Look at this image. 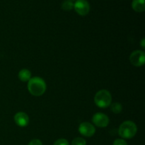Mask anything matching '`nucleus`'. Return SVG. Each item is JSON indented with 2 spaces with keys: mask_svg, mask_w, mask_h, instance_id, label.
Returning a JSON list of instances; mask_svg holds the SVG:
<instances>
[{
  "mask_svg": "<svg viewBox=\"0 0 145 145\" xmlns=\"http://www.w3.org/2000/svg\"><path fill=\"white\" fill-rule=\"evenodd\" d=\"M110 109L113 111V113H120L122 111V106L120 103H114L111 105V107Z\"/></svg>",
  "mask_w": 145,
  "mask_h": 145,
  "instance_id": "obj_12",
  "label": "nucleus"
},
{
  "mask_svg": "<svg viewBox=\"0 0 145 145\" xmlns=\"http://www.w3.org/2000/svg\"><path fill=\"white\" fill-rule=\"evenodd\" d=\"M14 121L17 125L20 127H25L29 123V118L26 113L18 112L14 116Z\"/></svg>",
  "mask_w": 145,
  "mask_h": 145,
  "instance_id": "obj_8",
  "label": "nucleus"
},
{
  "mask_svg": "<svg viewBox=\"0 0 145 145\" xmlns=\"http://www.w3.org/2000/svg\"><path fill=\"white\" fill-rule=\"evenodd\" d=\"M93 124L99 127H105L109 124V118L106 115L101 113H97L92 118Z\"/></svg>",
  "mask_w": 145,
  "mask_h": 145,
  "instance_id": "obj_6",
  "label": "nucleus"
},
{
  "mask_svg": "<svg viewBox=\"0 0 145 145\" xmlns=\"http://www.w3.org/2000/svg\"><path fill=\"white\" fill-rule=\"evenodd\" d=\"M112 96L110 92L105 89L98 91L95 95L94 102L96 106L101 108H107L111 104Z\"/></svg>",
  "mask_w": 145,
  "mask_h": 145,
  "instance_id": "obj_3",
  "label": "nucleus"
},
{
  "mask_svg": "<svg viewBox=\"0 0 145 145\" xmlns=\"http://www.w3.org/2000/svg\"><path fill=\"white\" fill-rule=\"evenodd\" d=\"M72 145H86V142L82 137H76L73 140Z\"/></svg>",
  "mask_w": 145,
  "mask_h": 145,
  "instance_id": "obj_13",
  "label": "nucleus"
},
{
  "mask_svg": "<svg viewBox=\"0 0 145 145\" xmlns=\"http://www.w3.org/2000/svg\"><path fill=\"white\" fill-rule=\"evenodd\" d=\"M18 78L22 82H28L31 78V72L28 69H24L18 73Z\"/></svg>",
  "mask_w": 145,
  "mask_h": 145,
  "instance_id": "obj_10",
  "label": "nucleus"
},
{
  "mask_svg": "<svg viewBox=\"0 0 145 145\" xmlns=\"http://www.w3.org/2000/svg\"><path fill=\"white\" fill-rule=\"evenodd\" d=\"M113 145H127V142L122 139H117L114 141Z\"/></svg>",
  "mask_w": 145,
  "mask_h": 145,
  "instance_id": "obj_15",
  "label": "nucleus"
},
{
  "mask_svg": "<svg viewBox=\"0 0 145 145\" xmlns=\"http://www.w3.org/2000/svg\"><path fill=\"white\" fill-rule=\"evenodd\" d=\"M69 1H74V0H69Z\"/></svg>",
  "mask_w": 145,
  "mask_h": 145,
  "instance_id": "obj_18",
  "label": "nucleus"
},
{
  "mask_svg": "<svg viewBox=\"0 0 145 145\" xmlns=\"http://www.w3.org/2000/svg\"><path fill=\"white\" fill-rule=\"evenodd\" d=\"M28 89L33 96H40L45 92L46 84L42 78L35 76L28 81Z\"/></svg>",
  "mask_w": 145,
  "mask_h": 145,
  "instance_id": "obj_1",
  "label": "nucleus"
},
{
  "mask_svg": "<svg viewBox=\"0 0 145 145\" xmlns=\"http://www.w3.org/2000/svg\"><path fill=\"white\" fill-rule=\"evenodd\" d=\"M74 8L76 12L81 16L87 15L90 11V5L86 0H76L74 4Z\"/></svg>",
  "mask_w": 145,
  "mask_h": 145,
  "instance_id": "obj_5",
  "label": "nucleus"
},
{
  "mask_svg": "<svg viewBox=\"0 0 145 145\" xmlns=\"http://www.w3.org/2000/svg\"><path fill=\"white\" fill-rule=\"evenodd\" d=\"M62 9L65 11H70L74 8V4L72 1H69V0H67L65 1L62 4Z\"/></svg>",
  "mask_w": 145,
  "mask_h": 145,
  "instance_id": "obj_11",
  "label": "nucleus"
},
{
  "mask_svg": "<svg viewBox=\"0 0 145 145\" xmlns=\"http://www.w3.org/2000/svg\"><path fill=\"white\" fill-rule=\"evenodd\" d=\"M28 145H42V143L40 140L35 139V140H33L32 141L30 142Z\"/></svg>",
  "mask_w": 145,
  "mask_h": 145,
  "instance_id": "obj_16",
  "label": "nucleus"
},
{
  "mask_svg": "<svg viewBox=\"0 0 145 145\" xmlns=\"http://www.w3.org/2000/svg\"><path fill=\"white\" fill-rule=\"evenodd\" d=\"M132 7L137 12H143L145 10V0H133Z\"/></svg>",
  "mask_w": 145,
  "mask_h": 145,
  "instance_id": "obj_9",
  "label": "nucleus"
},
{
  "mask_svg": "<svg viewBox=\"0 0 145 145\" xmlns=\"http://www.w3.org/2000/svg\"><path fill=\"white\" fill-rule=\"evenodd\" d=\"M53 145H69V144L65 139H59L54 143Z\"/></svg>",
  "mask_w": 145,
  "mask_h": 145,
  "instance_id": "obj_14",
  "label": "nucleus"
},
{
  "mask_svg": "<svg viewBox=\"0 0 145 145\" xmlns=\"http://www.w3.org/2000/svg\"><path fill=\"white\" fill-rule=\"evenodd\" d=\"M141 46L142 47L143 49H144L145 44H144V38H143V39L142 40V41H141Z\"/></svg>",
  "mask_w": 145,
  "mask_h": 145,
  "instance_id": "obj_17",
  "label": "nucleus"
},
{
  "mask_svg": "<svg viewBox=\"0 0 145 145\" xmlns=\"http://www.w3.org/2000/svg\"><path fill=\"white\" fill-rule=\"evenodd\" d=\"M137 131L135 123L132 121H125L120 125L118 130L119 135L124 139H131Z\"/></svg>",
  "mask_w": 145,
  "mask_h": 145,
  "instance_id": "obj_2",
  "label": "nucleus"
},
{
  "mask_svg": "<svg viewBox=\"0 0 145 145\" xmlns=\"http://www.w3.org/2000/svg\"><path fill=\"white\" fill-rule=\"evenodd\" d=\"M79 131L82 135L90 137L95 134L96 129L92 124L87 123V122H84V123H82L80 124L79 127Z\"/></svg>",
  "mask_w": 145,
  "mask_h": 145,
  "instance_id": "obj_7",
  "label": "nucleus"
},
{
  "mask_svg": "<svg viewBox=\"0 0 145 145\" xmlns=\"http://www.w3.org/2000/svg\"><path fill=\"white\" fill-rule=\"evenodd\" d=\"M130 61L132 65L135 67H141L145 63V53L143 51H134L130 56Z\"/></svg>",
  "mask_w": 145,
  "mask_h": 145,
  "instance_id": "obj_4",
  "label": "nucleus"
}]
</instances>
